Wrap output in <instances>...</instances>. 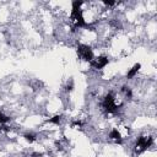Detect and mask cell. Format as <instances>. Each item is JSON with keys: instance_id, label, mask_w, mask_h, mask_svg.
<instances>
[{"instance_id": "8992f818", "label": "cell", "mask_w": 157, "mask_h": 157, "mask_svg": "<svg viewBox=\"0 0 157 157\" xmlns=\"http://www.w3.org/2000/svg\"><path fill=\"white\" fill-rule=\"evenodd\" d=\"M9 121H10V117L6 115V114H4V113L0 110V125H5V124L9 123Z\"/></svg>"}, {"instance_id": "3957f363", "label": "cell", "mask_w": 157, "mask_h": 157, "mask_svg": "<svg viewBox=\"0 0 157 157\" xmlns=\"http://www.w3.org/2000/svg\"><path fill=\"white\" fill-rule=\"evenodd\" d=\"M109 63V59L108 56L105 55H98V56H94L92 60H91V67L94 69V70H102L103 67H105Z\"/></svg>"}, {"instance_id": "6da1fadb", "label": "cell", "mask_w": 157, "mask_h": 157, "mask_svg": "<svg viewBox=\"0 0 157 157\" xmlns=\"http://www.w3.org/2000/svg\"><path fill=\"white\" fill-rule=\"evenodd\" d=\"M153 145V137L151 135H140L134 144V152L140 155Z\"/></svg>"}, {"instance_id": "277c9868", "label": "cell", "mask_w": 157, "mask_h": 157, "mask_svg": "<svg viewBox=\"0 0 157 157\" xmlns=\"http://www.w3.org/2000/svg\"><path fill=\"white\" fill-rule=\"evenodd\" d=\"M140 67H141V65L140 64H135L128 72H126V78H129V80H131V78H134L135 76H136V74H137V71L140 70Z\"/></svg>"}, {"instance_id": "52a82bcc", "label": "cell", "mask_w": 157, "mask_h": 157, "mask_svg": "<svg viewBox=\"0 0 157 157\" xmlns=\"http://www.w3.org/2000/svg\"><path fill=\"white\" fill-rule=\"evenodd\" d=\"M48 121H49V123H52V124L59 125V124H60V121H61V115H54V117L49 118V120H48Z\"/></svg>"}, {"instance_id": "5b68a950", "label": "cell", "mask_w": 157, "mask_h": 157, "mask_svg": "<svg viewBox=\"0 0 157 157\" xmlns=\"http://www.w3.org/2000/svg\"><path fill=\"white\" fill-rule=\"evenodd\" d=\"M23 137H25V140L28 141V142H33V141L37 140V135H36L34 132H26V134L23 135Z\"/></svg>"}, {"instance_id": "7a4b0ae2", "label": "cell", "mask_w": 157, "mask_h": 157, "mask_svg": "<svg viewBox=\"0 0 157 157\" xmlns=\"http://www.w3.org/2000/svg\"><path fill=\"white\" fill-rule=\"evenodd\" d=\"M77 55H78V58H80L81 60L88 61V63H91V60L94 58L93 50H92L91 45L83 44V43H81V44L77 45Z\"/></svg>"}]
</instances>
